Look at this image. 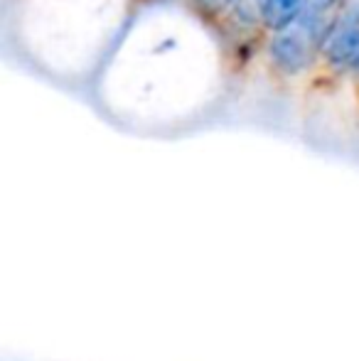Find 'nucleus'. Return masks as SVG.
Segmentation results:
<instances>
[{"label": "nucleus", "mask_w": 359, "mask_h": 361, "mask_svg": "<svg viewBox=\"0 0 359 361\" xmlns=\"http://www.w3.org/2000/svg\"><path fill=\"white\" fill-rule=\"evenodd\" d=\"M327 35L330 32L325 30V13L305 8L291 27L281 30V35H276L271 44L273 62L288 74L300 72L312 59L317 44L327 39Z\"/></svg>", "instance_id": "nucleus-1"}, {"label": "nucleus", "mask_w": 359, "mask_h": 361, "mask_svg": "<svg viewBox=\"0 0 359 361\" xmlns=\"http://www.w3.org/2000/svg\"><path fill=\"white\" fill-rule=\"evenodd\" d=\"M325 54L335 67H359V0H352L332 25Z\"/></svg>", "instance_id": "nucleus-2"}, {"label": "nucleus", "mask_w": 359, "mask_h": 361, "mask_svg": "<svg viewBox=\"0 0 359 361\" xmlns=\"http://www.w3.org/2000/svg\"><path fill=\"white\" fill-rule=\"evenodd\" d=\"M261 15L273 30H286L305 10V0H259Z\"/></svg>", "instance_id": "nucleus-3"}, {"label": "nucleus", "mask_w": 359, "mask_h": 361, "mask_svg": "<svg viewBox=\"0 0 359 361\" xmlns=\"http://www.w3.org/2000/svg\"><path fill=\"white\" fill-rule=\"evenodd\" d=\"M330 5H335V0H305V8L317 10V13H325Z\"/></svg>", "instance_id": "nucleus-4"}]
</instances>
